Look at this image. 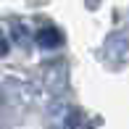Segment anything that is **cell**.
<instances>
[{
    "instance_id": "6da1fadb",
    "label": "cell",
    "mask_w": 129,
    "mask_h": 129,
    "mask_svg": "<svg viewBox=\"0 0 129 129\" xmlns=\"http://www.w3.org/2000/svg\"><path fill=\"white\" fill-rule=\"evenodd\" d=\"M61 34L55 32L53 26H45V29H40V34H37V42L42 45V48H53V45H61Z\"/></svg>"
},
{
    "instance_id": "7a4b0ae2",
    "label": "cell",
    "mask_w": 129,
    "mask_h": 129,
    "mask_svg": "<svg viewBox=\"0 0 129 129\" xmlns=\"http://www.w3.org/2000/svg\"><path fill=\"white\" fill-rule=\"evenodd\" d=\"M0 53H5V40L0 37Z\"/></svg>"
}]
</instances>
